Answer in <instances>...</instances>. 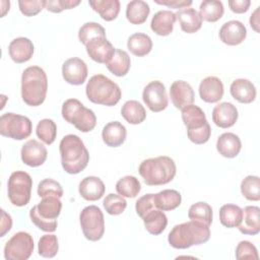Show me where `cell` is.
<instances>
[{
  "label": "cell",
  "instance_id": "cell-54",
  "mask_svg": "<svg viewBox=\"0 0 260 260\" xmlns=\"http://www.w3.org/2000/svg\"><path fill=\"white\" fill-rule=\"evenodd\" d=\"M258 12H259V7L250 16V25H251V27L256 32H259V16H258Z\"/></svg>",
  "mask_w": 260,
  "mask_h": 260
},
{
  "label": "cell",
  "instance_id": "cell-31",
  "mask_svg": "<svg viewBox=\"0 0 260 260\" xmlns=\"http://www.w3.org/2000/svg\"><path fill=\"white\" fill-rule=\"evenodd\" d=\"M88 4L106 21L116 19L120 12L119 0H90Z\"/></svg>",
  "mask_w": 260,
  "mask_h": 260
},
{
  "label": "cell",
  "instance_id": "cell-49",
  "mask_svg": "<svg viewBox=\"0 0 260 260\" xmlns=\"http://www.w3.org/2000/svg\"><path fill=\"white\" fill-rule=\"evenodd\" d=\"M210 135H211V128H210L209 123L197 130L187 131V136H188L189 140L195 144L206 143L209 140Z\"/></svg>",
  "mask_w": 260,
  "mask_h": 260
},
{
  "label": "cell",
  "instance_id": "cell-30",
  "mask_svg": "<svg viewBox=\"0 0 260 260\" xmlns=\"http://www.w3.org/2000/svg\"><path fill=\"white\" fill-rule=\"evenodd\" d=\"M153 202L157 209L162 211H171L180 206L182 196L177 190L166 189L153 194Z\"/></svg>",
  "mask_w": 260,
  "mask_h": 260
},
{
  "label": "cell",
  "instance_id": "cell-23",
  "mask_svg": "<svg viewBox=\"0 0 260 260\" xmlns=\"http://www.w3.org/2000/svg\"><path fill=\"white\" fill-rule=\"evenodd\" d=\"M176 13L171 10H159L152 16L150 28L158 36L166 37L172 34L176 22Z\"/></svg>",
  "mask_w": 260,
  "mask_h": 260
},
{
  "label": "cell",
  "instance_id": "cell-29",
  "mask_svg": "<svg viewBox=\"0 0 260 260\" xmlns=\"http://www.w3.org/2000/svg\"><path fill=\"white\" fill-rule=\"evenodd\" d=\"M182 120L187 127V131L197 130L208 124L203 110L193 104L182 109Z\"/></svg>",
  "mask_w": 260,
  "mask_h": 260
},
{
  "label": "cell",
  "instance_id": "cell-9",
  "mask_svg": "<svg viewBox=\"0 0 260 260\" xmlns=\"http://www.w3.org/2000/svg\"><path fill=\"white\" fill-rule=\"evenodd\" d=\"M79 221L84 237L91 242L101 240L105 233V218L100 207L89 205L79 214Z\"/></svg>",
  "mask_w": 260,
  "mask_h": 260
},
{
  "label": "cell",
  "instance_id": "cell-22",
  "mask_svg": "<svg viewBox=\"0 0 260 260\" xmlns=\"http://www.w3.org/2000/svg\"><path fill=\"white\" fill-rule=\"evenodd\" d=\"M232 96L242 104H250L256 99V87L248 79L239 78L235 79L230 87Z\"/></svg>",
  "mask_w": 260,
  "mask_h": 260
},
{
  "label": "cell",
  "instance_id": "cell-7",
  "mask_svg": "<svg viewBox=\"0 0 260 260\" xmlns=\"http://www.w3.org/2000/svg\"><path fill=\"white\" fill-rule=\"evenodd\" d=\"M62 117L69 124L80 132L86 133L96 125V117L92 110L87 109L77 99H68L63 103L62 106Z\"/></svg>",
  "mask_w": 260,
  "mask_h": 260
},
{
  "label": "cell",
  "instance_id": "cell-51",
  "mask_svg": "<svg viewBox=\"0 0 260 260\" xmlns=\"http://www.w3.org/2000/svg\"><path fill=\"white\" fill-rule=\"evenodd\" d=\"M251 4L250 0H230L229 6L231 10L235 13H245L249 9Z\"/></svg>",
  "mask_w": 260,
  "mask_h": 260
},
{
  "label": "cell",
  "instance_id": "cell-20",
  "mask_svg": "<svg viewBox=\"0 0 260 260\" xmlns=\"http://www.w3.org/2000/svg\"><path fill=\"white\" fill-rule=\"evenodd\" d=\"M32 42L24 37L13 39L8 47V53L10 58L17 64L27 62L34 55Z\"/></svg>",
  "mask_w": 260,
  "mask_h": 260
},
{
  "label": "cell",
  "instance_id": "cell-26",
  "mask_svg": "<svg viewBox=\"0 0 260 260\" xmlns=\"http://www.w3.org/2000/svg\"><path fill=\"white\" fill-rule=\"evenodd\" d=\"M141 219L143 220L144 226L146 231L154 236L161 234L168 224V217L165 212L156 207H153L146 211L142 216Z\"/></svg>",
  "mask_w": 260,
  "mask_h": 260
},
{
  "label": "cell",
  "instance_id": "cell-21",
  "mask_svg": "<svg viewBox=\"0 0 260 260\" xmlns=\"http://www.w3.org/2000/svg\"><path fill=\"white\" fill-rule=\"evenodd\" d=\"M78 191L83 199L87 201H96L104 196L106 187L99 177L88 176L80 181Z\"/></svg>",
  "mask_w": 260,
  "mask_h": 260
},
{
  "label": "cell",
  "instance_id": "cell-27",
  "mask_svg": "<svg viewBox=\"0 0 260 260\" xmlns=\"http://www.w3.org/2000/svg\"><path fill=\"white\" fill-rule=\"evenodd\" d=\"M176 17L180 22L181 29L187 34H194L202 26V18L197 10L191 7L179 9Z\"/></svg>",
  "mask_w": 260,
  "mask_h": 260
},
{
  "label": "cell",
  "instance_id": "cell-41",
  "mask_svg": "<svg viewBox=\"0 0 260 260\" xmlns=\"http://www.w3.org/2000/svg\"><path fill=\"white\" fill-rule=\"evenodd\" d=\"M243 196L250 201L260 200V179L258 176H247L241 183Z\"/></svg>",
  "mask_w": 260,
  "mask_h": 260
},
{
  "label": "cell",
  "instance_id": "cell-37",
  "mask_svg": "<svg viewBox=\"0 0 260 260\" xmlns=\"http://www.w3.org/2000/svg\"><path fill=\"white\" fill-rule=\"evenodd\" d=\"M224 8L221 1L218 0H204L199 6V14L202 20L208 22H215L223 15Z\"/></svg>",
  "mask_w": 260,
  "mask_h": 260
},
{
  "label": "cell",
  "instance_id": "cell-4",
  "mask_svg": "<svg viewBox=\"0 0 260 260\" xmlns=\"http://www.w3.org/2000/svg\"><path fill=\"white\" fill-rule=\"evenodd\" d=\"M176 164L173 158L160 155L141 161L138 172L148 186H160L170 183L176 176Z\"/></svg>",
  "mask_w": 260,
  "mask_h": 260
},
{
  "label": "cell",
  "instance_id": "cell-43",
  "mask_svg": "<svg viewBox=\"0 0 260 260\" xmlns=\"http://www.w3.org/2000/svg\"><path fill=\"white\" fill-rule=\"evenodd\" d=\"M96 37H106L105 28L98 22H85L78 30V39L84 46Z\"/></svg>",
  "mask_w": 260,
  "mask_h": 260
},
{
  "label": "cell",
  "instance_id": "cell-10",
  "mask_svg": "<svg viewBox=\"0 0 260 260\" xmlns=\"http://www.w3.org/2000/svg\"><path fill=\"white\" fill-rule=\"evenodd\" d=\"M31 121L14 113H5L0 117V134L14 140H23L31 134Z\"/></svg>",
  "mask_w": 260,
  "mask_h": 260
},
{
  "label": "cell",
  "instance_id": "cell-39",
  "mask_svg": "<svg viewBox=\"0 0 260 260\" xmlns=\"http://www.w3.org/2000/svg\"><path fill=\"white\" fill-rule=\"evenodd\" d=\"M212 208L206 202H197L190 206L188 210V217L190 220H195L202 222L206 225L211 224L212 222Z\"/></svg>",
  "mask_w": 260,
  "mask_h": 260
},
{
  "label": "cell",
  "instance_id": "cell-1",
  "mask_svg": "<svg viewBox=\"0 0 260 260\" xmlns=\"http://www.w3.org/2000/svg\"><path fill=\"white\" fill-rule=\"evenodd\" d=\"M61 164L64 171L71 175L82 172L89 161V153L81 138L75 134L64 136L59 144Z\"/></svg>",
  "mask_w": 260,
  "mask_h": 260
},
{
  "label": "cell",
  "instance_id": "cell-19",
  "mask_svg": "<svg viewBox=\"0 0 260 260\" xmlns=\"http://www.w3.org/2000/svg\"><path fill=\"white\" fill-rule=\"evenodd\" d=\"M238 110L232 103H220L212 110V121L220 128H230L234 126L238 120Z\"/></svg>",
  "mask_w": 260,
  "mask_h": 260
},
{
  "label": "cell",
  "instance_id": "cell-15",
  "mask_svg": "<svg viewBox=\"0 0 260 260\" xmlns=\"http://www.w3.org/2000/svg\"><path fill=\"white\" fill-rule=\"evenodd\" d=\"M86 53L93 61L107 64L115 53V48L106 37H96L91 39L86 45Z\"/></svg>",
  "mask_w": 260,
  "mask_h": 260
},
{
  "label": "cell",
  "instance_id": "cell-6",
  "mask_svg": "<svg viewBox=\"0 0 260 260\" xmlns=\"http://www.w3.org/2000/svg\"><path fill=\"white\" fill-rule=\"evenodd\" d=\"M61 209L62 202L59 197H44L41 202L31 207L29 217L31 222L40 230L53 233L57 229V217L60 215Z\"/></svg>",
  "mask_w": 260,
  "mask_h": 260
},
{
  "label": "cell",
  "instance_id": "cell-35",
  "mask_svg": "<svg viewBox=\"0 0 260 260\" xmlns=\"http://www.w3.org/2000/svg\"><path fill=\"white\" fill-rule=\"evenodd\" d=\"M121 115L129 124L137 125L145 120L146 111L139 102L130 100L122 106Z\"/></svg>",
  "mask_w": 260,
  "mask_h": 260
},
{
  "label": "cell",
  "instance_id": "cell-40",
  "mask_svg": "<svg viewBox=\"0 0 260 260\" xmlns=\"http://www.w3.org/2000/svg\"><path fill=\"white\" fill-rule=\"evenodd\" d=\"M59 250L58 238L56 235L47 234L41 237L38 243V252L42 257L53 258Z\"/></svg>",
  "mask_w": 260,
  "mask_h": 260
},
{
  "label": "cell",
  "instance_id": "cell-24",
  "mask_svg": "<svg viewBox=\"0 0 260 260\" xmlns=\"http://www.w3.org/2000/svg\"><path fill=\"white\" fill-rule=\"evenodd\" d=\"M239 231L244 235L255 236L260 232V208L258 206H246L243 209V217Z\"/></svg>",
  "mask_w": 260,
  "mask_h": 260
},
{
  "label": "cell",
  "instance_id": "cell-2",
  "mask_svg": "<svg viewBox=\"0 0 260 260\" xmlns=\"http://www.w3.org/2000/svg\"><path fill=\"white\" fill-rule=\"evenodd\" d=\"M210 238L209 225L195 220L176 224L169 233L168 241L175 249H187L206 243Z\"/></svg>",
  "mask_w": 260,
  "mask_h": 260
},
{
  "label": "cell",
  "instance_id": "cell-36",
  "mask_svg": "<svg viewBox=\"0 0 260 260\" xmlns=\"http://www.w3.org/2000/svg\"><path fill=\"white\" fill-rule=\"evenodd\" d=\"M242 217L243 209L236 204H224L219 209V220L225 228H238L242 221Z\"/></svg>",
  "mask_w": 260,
  "mask_h": 260
},
{
  "label": "cell",
  "instance_id": "cell-16",
  "mask_svg": "<svg viewBox=\"0 0 260 260\" xmlns=\"http://www.w3.org/2000/svg\"><path fill=\"white\" fill-rule=\"evenodd\" d=\"M220 41L229 46H237L247 37L246 26L239 20H230L223 23L218 32Z\"/></svg>",
  "mask_w": 260,
  "mask_h": 260
},
{
  "label": "cell",
  "instance_id": "cell-25",
  "mask_svg": "<svg viewBox=\"0 0 260 260\" xmlns=\"http://www.w3.org/2000/svg\"><path fill=\"white\" fill-rule=\"evenodd\" d=\"M127 136V130L124 125L118 121L109 122L102 131V138L106 145L118 147L124 143Z\"/></svg>",
  "mask_w": 260,
  "mask_h": 260
},
{
  "label": "cell",
  "instance_id": "cell-50",
  "mask_svg": "<svg viewBox=\"0 0 260 260\" xmlns=\"http://www.w3.org/2000/svg\"><path fill=\"white\" fill-rule=\"evenodd\" d=\"M155 207L154 202H153V194H146L141 196L135 204V209L136 213L141 217L146 211L149 209Z\"/></svg>",
  "mask_w": 260,
  "mask_h": 260
},
{
  "label": "cell",
  "instance_id": "cell-33",
  "mask_svg": "<svg viewBox=\"0 0 260 260\" xmlns=\"http://www.w3.org/2000/svg\"><path fill=\"white\" fill-rule=\"evenodd\" d=\"M106 66L109 69V71L112 72L114 75L118 77H122L129 72L130 66H131V60L126 51L116 49L113 57L106 64Z\"/></svg>",
  "mask_w": 260,
  "mask_h": 260
},
{
  "label": "cell",
  "instance_id": "cell-18",
  "mask_svg": "<svg viewBox=\"0 0 260 260\" xmlns=\"http://www.w3.org/2000/svg\"><path fill=\"white\" fill-rule=\"evenodd\" d=\"M199 95L205 103L219 102L223 95L222 81L215 76L205 77L199 84Z\"/></svg>",
  "mask_w": 260,
  "mask_h": 260
},
{
  "label": "cell",
  "instance_id": "cell-13",
  "mask_svg": "<svg viewBox=\"0 0 260 260\" xmlns=\"http://www.w3.org/2000/svg\"><path fill=\"white\" fill-rule=\"evenodd\" d=\"M86 63L77 57L67 59L62 65V76L64 80L72 85L82 84L87 77Z\"/></svg>",
  "mask_w": 260,
  "mask_h": 260
},
{
  "label": "cell",
  "instance_id": "cell-48",
  "mask_svg": "<svg viewBox=\"0 0 260 260\" xmlns=\"http://www.w3.org/2000/svg\"><path fill=\"white\" fill-rule=\"evenodd\" d=\"M79 4V0H47L45 8L53 13H59L65 9H72Z\"/></svg>",
  "mask_w": 260,
  "mask_h": 260
},
{
  "label": "cell",
  "instance_id": "cell-42",
  "mask_svg": "<svg viewBox=\"0 0 260 260\" xmlns=\"http://www.w3.org/2000/svg\"><path fill=\"white\" fill-rule=\"evenodd\" d=\"M37 136L46 144H52L57 136V126L51 119L41 120L36 128Z\"/></svg>",
  "mask_w": 260,
  "mask_h": 260
},
{
  "label": "cell",
  "instance_id": "cell-34",
  "mask_svg": "<svg viewBox=\"0 0 260 260\" xmlns=\"http://www.w3.org/2000/svg\"><path fill=\"white\" fill-rule=\"evenodd\" d=\"M128 50L137 57L147 55L152 49V41L149 36L142 32L131 35L127 41Z\"/></svg>",
  "mask_w": 260,
  "mask_h": 260
},
{
  "label": "cell",
  "instance_id": "cell-38",
  "mask_svg": "<svg viewBox=\"0 0 260 260\" xmlns=\"http://www.w3.org/2000/svg\"><path fill=\"white\" fill-rule=\"evenodd\" d=\"M140 190L141 184L134 176H125L116 183V191L123 197L135 198Z\"/></svg>",
  "mask_w": 260,
  "mask_h": 260
},
{
  "label": "cell",
  "instance_id": "cell-12",
  "mask_svg": "<svg viewBox=\"0 0 260 260\" xmlns=\"http://www.w3.org/2000/svg\"><path fill=\"white\" fill-rule=\"evenodd\" d=\"M142 100L147 108L154 113L164 111L169 105L166 87L159 80H153L146 84L143 88Z\"/></svg>",
  "mask_w": 260,
  "mask_h": 260
},
{
  "label": "cell",
  "instance_id": "cell-3",
  "mask_svg": "<svg viewBox=\"0 0 260 260\" xmlns=\"http://www.w3.org/2000/svg\"><path fill=\"white\" fill-rule=\"evenodd\" d=\"M48 77L45 70L39 66L25 68L21 75V98L31 107L41 106L46 99Z\"/></svg>",
  "mask_w": 260,
  "mask_h": 260
},
{
  "label": "cell",
  "instance_id": "cell-44",
  "mask_svg": "<svg viewBox=\"0 0 260 260\" xmlns=\"http://www.w3.org/2000/svg\"><path fill=\"white\" fill-rule=\"evenodd\" d=\"M104 208L111 215H119L123 213L127 207V202L120 194L110 193L103 201Z\"/></svg>",
  "mask_w": 260,
  "mask_h": 260
},
{
  "label": "cell",
  "instance_id": "cell-47",
  "mask_svg": "<svg viewBox=\"0 0 260 260\" xmlns=\"http://www.w3.org/2000/svg\"><path fill=\"white\" fill-rule=\"evenodd\" d=\"M236 258L238 260H243V259H258V251L257 248L249 241H241L237 248H236Z\"/></svg>",
  "mask_w": 260,
  "mask_h": 260
},
{
  "label": "cell",
  "instance_id": "cell-52",
  "mask_svg": "<svg viewBox=\"0 0 260 260\" xmlns=\"http://www.w3.org/2000/svg\"><path fill=\"white\" fill-rule=\"evenodd\" d=\"M154 2L156 4L165 5V6H168L171 8H176V9L186 8L192 4V1H190V0H188V1L187 0H164V1L154 0Z\"/></svg>",
  "mask_w": 260,
  "mask_h": 260
},
{
  "label": "cell",
  "instance_id": "cell-32",
  "mask_svg": "<svg viewBox=\"0 0 260 260\" xmlns=\"http://www.w3.org/2000/svg\"><path fill=\"white\" fill-rule=\"evenodd\" d=\"M150 12L149 5L142 0H132L127 4L126 17L132 24H142Z\"/></svg>",
  "mask_w": 260,
  "mask_h": 260
},
{
  "label": "cell",
  "instance_id": "cell-5",
  "mask_svg": "<svg viewBox=\"0 0 260 260\" xmlns=\"http://www.w3.org/2000/svg\"><path fill=\"white\" fill-rule=\"evenodd\" d=\"M85 93L91 103L107 107L117 105L122 96L119 85L103 74H95L89 78Z\"/></svg>",
  "mask_w": 260,
  "mask_h": 260
},
{
  "label": "cell",
  "instance_id": "cell-11",
  "mask_svg": "<svg viewBox=\"0 0 260 260\" xmlns=\"http://www.w3.org/2000/svg\"><path fill=\"white\" fill-rule=\"evenodd\" d=\"M34 252L32 237L26 232H17L5 244L6 260H27Z\"/></svg>",
  "mask_w": 260,
  "mask_h": 260
},
{
  "label": "cell",
  "instance_id": "cell-14",
  "mask_svg": "<svg viewBox=\"0 0 260 260\" xmlns=\"http://www.w3.org/2000/svg\"><path fill=\"white\" fill-rule=\"evenodd\" d=\"M21 160L24 165L36 168L42 166L48 156L46 146L36 139L27 140L21 147Z\"/></svg>",
  "mask_w": 260,
  "mask_h": 260
},
{
  "label": "cell",
  "instance_id": "cell-8",
  "mask_svg": "<svg viewBox=\"0 0 260 260\" xmlns=\"http://www.w3.org/2000/svg\"><path fill=\"white\" fill-rule=\"evenodd\" d=\"M32 179L29 174L23 171L13 172L7 183V192L9 201L18 207L25 206L31 195Z\"/></svg>",
  "mask_w": 260,
  "mask_h": 260
},
{
  "label": "cell",
  "instance_id": "cell-17",
  "mask_svg": "<svg viewBox=\"0 0 260 260\" xmlns=\"http://www.w3.org/2000/svg\"><path fill=\"white\" fill-rule=\"evenodd\" d=\"M170 98L173 105L182 110L184 107L194 103L195 93L192 86L184 80H176L171 84Z\"/></svg>",
  "mask_w": 260,
  "mask_h": 260
},
{
  "label": "cell",
  "instance_id": "cell-46",
  "mask_svg": "<svg viewBox=\"0 0 260 260\" xmlns=\"http://www.w3.org/2000/svg\"><path fill=\"white\" fill-rule=\"evenodd\" d=\"M18 6L20 12L25 16H34L42 11L46 6L45 0H19Z\"/></svg>",
  "mask_w": 260,
  "mask_h": 260
},
{
  "label": "cell",
  "instance_id": "cell-28",
  "mask_svg": "<svg viewBox=\"0 0 260 260\" xmlns=\"http://www.w3.org/2000/svg\"><path fill=\"white\" fill-rule=\"evenodd\" d=\"M242 148V142L238 135L232 132L222 133L216 141V149L224 157H236Z\"/></svg>",
  "mask_w": 260,
  "mask_h": 260
},
{
  "label": "cell",
  "instance_id": "cell-45",
  "mask_svg": "<svg viewBox=\"0 0 260 260\" xmlns=\"http://www.w3.org/2000/svg\"><path fill=\"white\" fill-rule=\"evenodd\" d=\"M38 195L42 198L48 196H56L61 198L63 196V188L61 184L53 179H44L38 185Z\"/></svg>",
  "mask_w": 260,
  "mask_h": 260
},
{
  "label": "cell",
  "instance_id": "cell-53",
  "mask_svg": "<svg viewBox=\"0 0 260 260\" xmlns=\"http://www.w3.org/2000/svg\"><path fill=\"white\" fill-rule=\"evenodd\" d=\"M1 214H2V219H1V234H0V236L4 237L5 234L7 232H9L11 226H12V218L3 209L1 210Z\"/></svg>",
  "mask_w": 260,
  "mask_h": 260
}]
</instances>
